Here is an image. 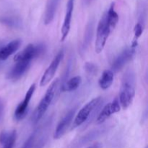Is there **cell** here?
<instances>
[{"label":"cell","instance_id":"cell-1","mask_svg":"<svg viewBox=\"0 0 148 148\" xmlns=\"http://www.w3.org/2000/svg\"><path fill=\"white\" fill-rule=\"evenodd\" d=\"M135 95V75L132 71H127L122 79L119 94V103L124 109L128 108L132 103Z\"/></svg>","mask_w":148,"mask_h":148},{"label":"cell","instance_id":"cell-2","mask_svg":"<svg viewBox=\"0 0 148 148\" xmlns=\"http://www.w3.org/2000/svg\"><path fill=\"white\" fill-rule=\"evenodd\" d=\"M59 85V79L56 78L48 88L44 96L40 100V103L35 109L31 116V122L33 124H36L40 119L49 108V106L53 101L56 95V90Z\"/></svg>","mask_w":148,"mask_h":148},{"label":"cell","instance_id":"cell-3","mask_svg":"<svg viewBox=\"0 0 148 148\" xmlns=\"http://www.w3.org/2000/svg\"><path fill=\"white\" fill-rule=\"evenodd\" d=\"M101 101H102L101 97H97V98L91 100L86 105L84 106L82 109H80V111L77 114L75 119L73 120L74 121L71 130H74V129L79 127L85 122H86L87 121L90 122V120L93 118L92 114L97 112L96 109L101 103Z\"/></svg>","mask_w":148,"mask_h":148},{"label":"cell","instance_id":"cell-4","mask_svg":"<svg viewBox=\"0 0 148 148\" xmlns=\"http://www.w3.org/2000/svg\"><path fill=\"white\" fill-rule=\"evenodd\" d=\"M111 32L112 31L110 30L107 23L106 12L101 17L97 27V36L95 46V51L97 53H100L103 50L107 39Z\"/></svg>","mask_w":148,"mask_h":148},{"label":"cell","instance_id":"cell-5","mask_svg":"<svg viewBox=\"0 0 148 148\" xmlns=\"http://www.w3.org/2000/svg\"><path fill=\"white\" fill-rule=\"evenodd\" d=\"M43 45L39 44L35 46L33 44H28L22 51L19 52L14 58V62L18 61H28L31 62L35 58L40 56L44 51Z\"/></svg>","mask_w":148,"mask_h":148},{"label":"cell","instance_id":"cell-6","mask_svg":"<svg viewBox=\"0 0 148 148\" xmlns=\"http://www.w3.org/2000/svg\"><path fill=\"white\" fill-rule=\"evenodd\" d=\"M63 57L64 51H60L56 55V56L53 58L51 63L50 64L49 67L46 69L44 74H43V76H42L40 82V86H46V85H48V84L51 81V79H53V77H54L55 73H56V70H57L58 67H59V64H60L61 61L62 60Z\"/></svg>","mask_w":148,"mask_h":148},{"label":"cell","instance_id":"cell-7","mask_svg":"<svg viewBox=\"0 0 148 148\" xmlns=\"http://www.w3.org/2000/svg\"><path fill=\"white\" fill-rule=\"evenodd\" d=\"M35 90H36V84H33L29 88V89L27 90L24 100L16 108L15 111H14V119L17 121H20V120L23 119L25 117L26 114L27 113V108H28L29 103H30V99H31L32 96L34 93Z\"/></svg>","mask_w":148,"mask_h":148},{"label":"cell","instance_id":"cell-8","mask_svg":"<svg viewBox=\"0 0 148 148\" xmlns=\"http://www.w3.org/2000/svg\"><path fill=\"white\" fill-rule=\"evenodd\" d=\"M77 108H73L67 112V114L62 119L56 127V130L53 134V138L55 140H59L61 137H63L66 132L67 131L68 128L70 126L72 120H73L74 116L75 115Z\"/></svg>","mask_w":148,"mask_h":148},{"label":"cell","instance_id":"cell-9","mask_svg":"<svg viewBox=\"0 0 148 148\" xmlns=\"http://www.w3.org/2000/svg\"><path fill=\"white\" fill-rule=\"evenodd\" d=\"M134 53H135L134 48H128L123 51L113 62L111 70L113 72H117L121 70L125 66L126 64L132 59Z\"/></svg>","mask_w":148,"mask_h":148},{"label":"cell","instance_id":"cell-10","mask_svg":"<svg viewBox=\"0 0 148 148\" xmlns=\"http://www.w3.org/2000/svg\"><path fill=\"white\" fill-rule=\"evenodd\" d=\"M120 111V103L119 101L117 98L114 99L112 102L108 103H107L101 112L98 114V117L96 119V124H101L106 121L113 114L119 112Z\"/></svg>","mask_w":148,"mask_h":148},{"label":"cell","instance_id":"cell-11","mask_svg":"<svg viewBox=\"0 0 148 148\" xmlns=\"http://www.w3.org/2000/svg\"><path fill=\"white\" fill-rule=\"evenodd\" d=\"M31 62L28 61H18L16 62L11 70L7 75V78L12 80H17L26 73L30 68Z\"/></svg>","mask_w":148,"mask_h":148},{"label":"cell","instance_id":"cell-12","mask_svg":"<svg viewBox=\"0 0 148 148\" xmlns=\"http://www.w3.org/2000/svg\"><path fill=\"white\" fill-rule=\"evenodd\" d=\"M74 9V0H69L66 4V14H65L64 20L63 25H62V30H61V33H62V38H61V40L64 41L67 37L68 34L70 30V26H71V20H72V12H73Z\"/></svg>","mask_w":148,"mask_h":148},{"label":"cell","instance_id":"cell-13","mask_svg":"<svg viewBox=\"0 0 148 148\" xmlns=\"http://www.w3.org/2000/svg\"><path fill=\"white\" fill-rule=\"evenodd\" d=\"M22 41L20 39L12 40L7 44L0 48V60L4 61L8 59L11 55L15 53L21 46Z\"/></svg>","mask_w":148,"mask_h":148},{"label":"cell","instance_id":"cell-14","mask_svg":"<svg viewBox=\"0 0 148 148\" xmlns=\"http://www.w3.org/2000/svg\"><path fill=\"white\" fill-rule=\"evenodd\" d=\"M59 0H48L44 16L45 25H49L53 21L59 5Z\"/></svg>","mask_w":148,"mask_h":148},{"label":"cell","instance_id":"cell-15","mask_svg":"<svg viewBox=\"0 0 148 148\" xmlns=\"http://www.w3.org/2000/svg\"><path fill=\"white\" fill-rule=\"evenodd\" d=\"M16 140V132H2L0 134V144L3 148H13Z\"/></svg>","mask_w":148,"mask_h":148},{"label":"cell","instance_id":"cell-16","mask_svg":"<svg viewBox=\"0 0 148 148\" xmlns=\"http://www.w3.org/2000/svg\"><path fill=\"white\" fill-rule=\"evenodd\" d=\"M82 83V78L80 76H75L71 78L69 80L61 86L62 92H71L77 89Z\"/></svg>","mask_w":148,"mask_h":148},{"label":"cell","instance_id":"cell-17","mask_svg":"<svg viewBox=\"0 0 148 148\" xmlns=\"http://www.w3.org/2000/svg\"><path fill=\"white\" fill-rule=\"evenodd\" d=\"M113 82H114V72L111 69H107L103 72L98 81V83L101 88H102L103 90H106L110 88Z\"/></svg>","mask_w":148,"mask_h":148},{"label":"cell","instance_id":"cell-18","mask_svg":"<svg viewBox=\"0 0 148 148\" xmlns=\"http://www.w3.org/2000/svg\"><path fill=\"white\" fill-rule=\"evenodd\" d=\"M114 6H115V3L113 2L110 6L109 10L106 12L107 23H108V27L111 31L115 28L119 21V15L114 10Z\"/></svg>","mask_w":148,"mask_h":148},{"label":"cell","instance_id":"cell-19","mask_svg":"<svg viewBox=\"0 0 148 148\" xmlns=\"http://www.w3.org/2000/svg\"><path fill=\"white\" fill-rule=\"evenodd\" d=\"M93 30H94V23L93 21H90L88 25H87L86 30H85V35H84L83 42L82 44V51L86 50L88 47L89 46L90 43L91 42V39L92 38L93 35Z\"/></svg>","mask_w":148,"mask_h":148},{"label":"cell","instance_id":"cell-20","mask_svg":"<svg viewBox=\"0 0 148 148\" xmlns=\"http://www.w3.org/2000/svg\"><path fill=\"white\" fill-rule=\"evenodd\" d=\"M106 131V130L105 127H103V128L98 129V130H95L92 132H90L88 134H87L86 135L84 136V137L81 139L79 142H80L82 144H85V143H88V142L92 141V140L95 139L96 137L101 136V134H102L103 133L105 132Z\"/></svg>","mask_w":148,"mask_h":148},{"label":"cell","instance_id":"cell-21","mask_svg":"<svg viewBox=\"0 0 148 148\" xmlns=\"http://www.w3.org/2000/svg\"><path fill=\"white\" fill-rule=\"evenodd\" d=\"M0 22L11 27H18L21 25V21L16 17H3L0 18Z\"/></svg>","mask_w":148,"mask_h":148},{"label":"cell","instance_id":"cell-22","mask_svg":"<svg viewBox=\"0 0 148 148\" xmlns=\"http://www.w3.org/2000/svg\"><path fill=\"white\" fill-rule=\"evenodd\" d=\"M36 132H37L35 131L30 137L27 138V140H26L25 143H24V145H23L22 148H32L33 147V144L35 143V140H36Z\"/></svg>","mask_w":148,"mask_h":148},{"label":"cell","instance_id":"cell-23","mask_svg":"<svg viewBox=\"0 0 148 148\" xmlns=\"http://www.w3.org/2000/svg\"><path fill=\"white\" fill-rule=\"evenodd\" d=\"M134 38L133 41L137 42V39L141 36L142 33L143 32V25L141 24V23H138L137 24H136V25L134 26Z\"/></svg>","mask_w":148,"mask_h":148},{"label":"cell","instance_id":"cell-24","mask_svg":"<svg viewBox=\"0 0 148 148\" xmlns=\"http://www.w3.org/2000/svg\"><path fill=\"white\" fill-rule=\"evenodd\" d=\"M85 69L86 72L90 75H95L98 72V68L96 65L91 62H87L85 65Z\"/></svg>","mask_w":148,"mask_h":148},{"label":"cell","instance_id":"cell-25","mask_svg":"<svg viewBox=\"0 0 148 148\" xmlns=\"http://www.w3.org/2000/svg\"><path fill=\"white\" fill-rule=\"evenodd\" d=\"M4 103H3L2 100L0 98V121H1V119H2L3 114H4Z\"/></svg>","mask_w":148,"mask_h":148},{"label":"cell","instance_id":"cell-26","mask_svg":"<svg viewBox=\"0 0 148 148\" xmlns=\"http://www.w3.org/2000/svg\"><path fill=\"white\" fill-rule=\"evenodd\" d=\"M101 145L100 144V143H96V144L93 145H92L91 147L88 148H101Z\"/></svg>","mask_w":148,"mask_h":148},{"label":"cell","instance_id":"cell-27","mask_svg":"<svg viewBox=\"0 0 148 148\" xmlns=\"http://www.w3.org/2000/svg\"><path fill=\"white\" fill-rule=\"evenodd\" d=\"M145 148H148V147H145Z\"/></svg>","mask_w":148,"mask_h":148}]
</instances>
